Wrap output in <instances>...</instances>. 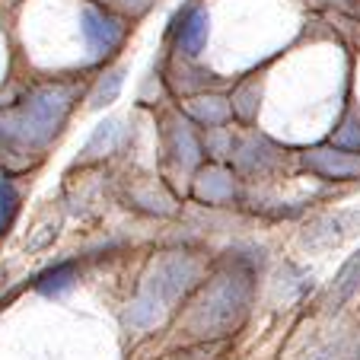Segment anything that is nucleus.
Segmentation results:
<instances>
[{
	"instance_id": "nucleus-15",
	"label": "nucleus",
	"mask_w": 360,
	"mask_h": 360,
	"mask_svg": "<svg viewBox=\"0 0 360 360\" xmlns=\"http://www.w3.org/2000/svg\"><path fill=\"white\" fill-rule=\"evenodd\" d=\"M185 360H191V357H185Z\"/></svg>"
},
{
	"instance_id": "nucleus-12",
	"label": "nucleus",
	"mask_w": 360,
	"mask_h": 360,
	"mask_svg": "<svg viewBox=\"0 0 360 360\" xmlns=\"http://www.w3.org/2000/svg\"><path fill=\"white\" fill-rule=\"evenodd\" d=\"M115 141H118V124H99V128H96V134L89 137V143H86V157H96V150H102V153H105V150L109 147H115Z\"/></svg>"
},
{
	"instance_id": "nucleus-8",
	"label": "nucleus",
	"mask_w": 360,
	"mask_h": 360,
	"mask_svg": "<svg viewBox=\"0 0 360 360\" xmlns=\"http://www.w3.org/2000/svg\"><path fill=\"white\" fill-rule=\"evenodd\" d=\"M188 112L201 128H220L233 118V105L220 96H201V99H191L188 102Z\"/></svg>"
},
{
	"instance_id": "nucleus-2",
	"label": "nucleus",
	"mask_w": 360,
	"mask_h": 360,
	"mask_svg": "<svg viewBox=\"0 0 360 360\" xmlns=\"http://www.w3.org/2000/svg\"><path fill=\"white\" fill-rule=\"evenodd\" d=\"M70 89L68 86H41L4 118V137L13 143H41L58 131V124L70 112Z\"/></svg>"
},
{
	"instance_id": "nucleus-11",
	"label": "nucleus",
	"mask_w": 360,
	"mask_h": 360,
	"mask_svg": "<svg viewBox=\"0 0 360 360\" xmlns=\"http://www.w3.org/2000/svg\"><path fill=\"white\" fill-rule=\"evenodd\" d=\"M332 143L341 147V150H351V153H360V122L357 118H351V122L341 124V128L335 131Z\"/></svg>"
},
{
	"instance_id": "nucleus-9",
	"label": "nucleus",
	"mask_w": 360,
	"mask_h": 360,
	"mask_svg": "<svg viewBox=\"0 0 360 360\" xmlns=\"http://www.w3.org/2000/svg\"><path fill=\"white\" fill-rule=\"evenodd\" d=\"M77 281V262H61V265L48 268L35 278V290H41L45 297H61L64 290H70Z\"/></svg>"
},
{
	"instance_id": "nucleus-13",
	"label": "nucleus",
	"mask_w": 360,
	"mask_h": 360,
	"mask_svg": "<svg viewBox=\"0 0 360 360\" xmlns=\"http://www.w3.org/2000/svg\"><path fill=\"white\" fill-rule=\"evenodd\" d=\"M118 89H122V74H109V83L102 80L99 89L93 93V105H105V102H112L118 96Z\"/></svg>"
},
{
	"instance_id": "nucleus-7",
	"label": "nucleus",
	"mask_w": 360,
	"mask_h": 360,
	"mask_svg": "<svg viewBox=\"0 0 360 360\" xmlns=\"http://www.w3.org/2000/svg\"><path fill=\"white\" fill-rule=\"evenodd\" d=\"M236 195V185H233V172H226L224 166H207L201 169V176L195 179V198L204 204H224L233 201Z\"/></svg>"
},
{
	"instance_id": "nucleus-6",
	"label": "nucleus",
	"mask_w": 360,
	"mask_h": 360,
	"mask_svg": "<svg viewBox=\"0 0 360 360\" xmlns=\"http://www.w3.org/2000/svg\"><path fill=\"white\" fill-rule=\"evenodd\" d=\"M306 169H313L322 179H357L360 176V157L341 147H316L303 157Z\"/></svg>"
},
{
	"instance_id": "nucleus-4",
	"label": "nucleus",
	"mask_w": 360,
	"mask_h": 360,
	"mask_svg": "<svg viewBox=\"0 0 360 360\" xmlns=\"http://www.w3.org/2000/svg\"><path fill=\"white\" fill-rule=\"evenodd\" d=\"M80 29L86 45L93 48L96 55H109L124 41V20L115 16L109 7H96V4H86L80 10Z\"/></svg>"
},
{
	"instance_id": "nucleus-3",
	"label": "nucleus",
	"mask_w": 360,
	"mask_h": 360,
	"mask_svg": "<svg viewBox=\"0 0 360 360\" xmlns=\"http://www.w3.org/2000/svg\"><path fill=\"white\" fill-rule=\"evenodd\" d=\"M198 278V268L188 255H169L157 265L153 278H147V284L141 287L137 300L131 303V326L143 328L150 322H157L160 313H163L166 306H172Z\"/></svg>"
},
{
	"instance_id": "nucleus-10",
	"label": "nucleus",
	"mask_w": 360,
	"mask_h": 360,
	"mask_svg": "<svg viewBox=\"0 0 360 360\" xmlns=\"http://www.w3.org/2000/svg\"><path fill=\"white\" fill-rule=\"evenodd\" d=\"M357 284H360V252H354L351 259L345 262V268L338 271V278H335L332 306H335V303H345V300L351 297L354 290H357Z\"/></svg>"
},
{
	"instance_id": "nucleus-5",
	"label": "nucleus",
	"mask_w": 360,
	"mask_h": 360,
	"mask_svg": "<svg viewBox=\"0 0 360 360\" xmlns=\"http://www.w3.org/2000/svg\"><path fill=\"white\" fill-rule=\"evenodd\" d=\"M169 39L179 55L195 58L207 41V10L198 7V4H188L185 10H179L169 26Z\"/></svg>"
},
{
	"instance_id": "nucleus-1",
	"label": "nucleus",
	"mask_w": 360,
	"mask_h": 360,
	"mask_svg": "<svg viewBox=\"0 0 360 360\" xmlns=\"http://www.w3.org/2000/svg\"><path fill=\"white\" fill-rule=\"evenodd\" d=\"M249 274L230 268V271L217 274L211 284L204 287V297L191 309V332L201 338H217V335H230L239 326L249 306Z\"/></svg>"
},
{
	"instance_id": "nucleus-14",
	"label": "nucleus",
	"mask_w": 360,
	"mask_h": 360,
	"mask_svg": "<svg viewBox=\"0 0 360 360\" xmlns=\"http://www.w3.org/2000/svg\"><path fill=\"white\" fill-rule=\"evenodd\" d=\"M309 360H335V354L332 351H322V354H316V357H309Z\"/></svg>"
}]
</instances>
